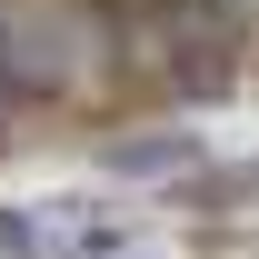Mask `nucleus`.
Returning <instances> with one entry per match:
<instances>
[{
  "mask_svg": "<svg viewBox=\"0 0 259 259\" xmlns=\"http://www.w3.org/2000/svg\"><path fill=\"white\" fill-rule=\"evenodd\" d=\"M100 80V20L80 0H0V100H80Z\"/></svg>",
  "mask_w": 259,
  "mask_h": 259,
  "instance_id": "f257e3e1",
  "label": "nucleus"
},
{
  "mask_svg": "<svg viewBox=\"0 0 259 259\" xmlns=\"http://www.w3.org/2000/svg\"><path fill=\"white\" fill-rule=\"evenodd\" d=\"M180 160H190V140H130L110 169H180Z\"/></svg>",
  "mask_w": 259,
  "mask_h": 259,
  "instance_id": "7ed1b4c3",
  "label": "nucleus"
},
{
  "mask_svg": "<svg viewBox=\"0 0 259 259\" xmlns=\"http://www.w3.org/2000/svg\"><path fill=\"white\" fill-rule=\"evenodd\" d=\"M120 259H140V249H120Z\"/></svg>",
  "mask_w": 259,
  "mask_h": 259,
  "instance_id": "20e7f679",
  "label": "nucleus"
},
{
  "mask_svg": "<svg viewBox=\"0 0 259 259\" xmlns=\"http://www.w3.org/2000/svg\"><path fill=\"white\" fill-rule=\"evenodd\" d=\"M0 259H60L50 220H40V209H0Z\"/></svg>",
  "mask_w": 259,
  "mask_h": 259,
  "instance_id": "f03ea898",
  "label": "nucleus"
}]
</instances>
